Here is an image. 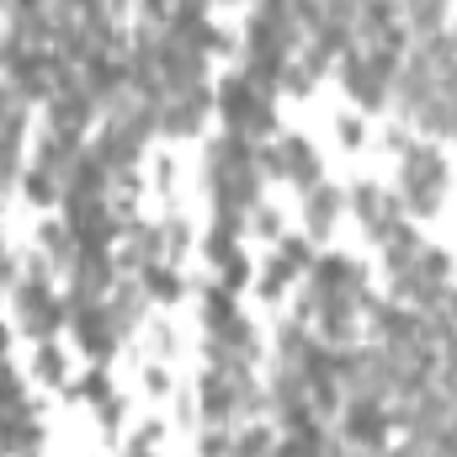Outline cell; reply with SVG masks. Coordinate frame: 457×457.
Listing matches in <instances>:
<instances>
[{
	"mask_svg": "<svg viewBox=\"0 0 457 457\" xmlns=\"http://www.w3.org/2000/svg\"><path fill=\"white\" fill-rule=\"evenodd\" d=\"M255 160H261L277 181H293V187H303V192L320 181V154H314V144H309L303 133H282V138L266 144Z\"/></svg>",
	"mask_w": 457,
	"mask_h": 457,
	"instance_id": "6",
	"label": "cell"
},
{
	"mask_svg": "<svg viewBox=\"0 0 457 457\" xmlns=\"http://www.w3.org/2000/svg\"><path fill=\"white\" fill-rule=\"evenodd\" d=\"M138 287H144V298H154V303H170V298H181V277H176L165 261H149V266H138Z\"/></svg>",
	"mask_w": 457,
	"mask_h": 457,
	"instance_id": "15",
	"label": "cell"
},
{
	"mask_svg": "<svg viewBox=\"0 0 457 457\" xmlns=\"http://www.w3.org/2000/svg\"><path fill=\"white\" fill-rule=\"evenodd\" d=\"M21 192H27L37 208H54V203L64 197V176H59V170H48V165H32V170L21 176Z\"/></svg>",
	"mask_w": 457,
	"mask_h": 457,
	"instance_id": "17",
	"label": "cell"
},
{
	"mask_svg": "<svg viewBox=\"0 0 457 457\" xmlns=\"http://www.w3.org/2000/svg\"><path fill=\"white\" fill-rule=\"evenodd\" d=\"M70 325H75V336L91 356H107L122 336L112 320V303H102V298H70Z\"/></svg>",
	"mask_w": 457,
	"mask_h": 457,
	"instance_id": "9",
	"label": "cell"
},
{
	"mask_svg": "<svg viewBox=\"0 0 457 457\" xmlns=\"http://www.w3.org/2000/svg\"><path fill=\"white\" fill-rule=\"evenodd\" d=\"M341 213H345V192H341V187L314 181V187L303 192V224H309V234H330Z\"/></svg>",
	"mask_w": 457,
	"mask_h": 457,
	"instance_id": "13",
	"label": "cell"
},
{
	"mask_svg": "<svg viewBox=\"0 0 457 457\" xmlns=\"http://www.w3.org/2000/svg\"><path fill=\"white\" fill-rule=\"evenodd\" d=\"M0 351H5V325H0Z\"/></svg>",
	"mask_w": 457,
	"mask_h": 457,
	"instance_id": "30",
	"label": "cell"
},
{
	"mask_svg": "<svg viewBox=\"0 0 457 457\" xmlns=\"http://www.w3.org/2000/svg\"><path fill=\"white\" fill-rule=\"evenodd\" d=\"M394 75H399V54H383V48H367V54L351 48L345 64H341L345 96L356 107H367V112H378V107L394 102Z\"/></svg>",
	"mask_w": 457,
	"mask_h": 457,
	"instance_id": "2",
	"label": "cell"
},
{
	"mask_svg": "<svg viewBox=\"0 0 457 457\" xmlns=\"http://www.w3.org/2000/svg\"><path fill=\"white\" fill-rule=\"evenodd\" d=\"M86 91H91L102 107H112L117 96H128V64L112 59L107 48H96V54L86 59Z\"/></svg>",
	"mask_w": 457,
	"mask_h": 457,
	"instance_id": "12",
	"label": "cell"
},
{
	"mask_svg": "<svg viewBox=\"0 0 457 457\" xmlns=\"http://www.w3.org/2000/svg\"><path fill=\"white\" fill-rule=\"evenodd\" d=\"M277 453V442H271V431H261V426H250V431H239L234 442H228V457H271Z\"/></svg>",
	"mask_w": 457,
	"mask_h": 457,
	"instance_id": "20",
	"label": "cell"
},
{
	"mask_svg": "<svg viewBox=\"0 0 457 457\" xmlns=\"http://www.w3.org/2000/svg\"><path fill=\"white\" fill-rule=\"evenodd\" d=\"M345 208L356 213V224L367 228L378 245L394 234V224H399V197L388 192V187H378V181H356V192L345 197Z\"/></svg>",
	"mask_w": 457,
	"mask_h": 457,
	"instance_id": "8",
	"label": "cell"
},
{
	"mask_svg": "<svg viewBox=\"0 0 457 457\" xmlns=\"http://www.w3.org/2000/svg\"><path fill=\"white\" fill-rule=\"evenodd\" d=\"M43 250L54 261H80V245H75V228L70 224H43Z\"/></svg>",
	"mask_w": 457,
	"mask_h": 457,
	"instance_id": "19",
	"label": "cell"
},
{
	"mask_svg": "<svg viewBox=\"0 0 457 457\" xmlns=\"http://www.w3.org/2000/svg\"><path fill=\"white\" fill-rule=\"evenodd\" d=\"M367 0H325V16H341V21H356V11H361Z\"/></svg>",
	"mask_w": 457,
	"mask_h": 457,
	"instance_id": "25",
	"label": "cell"
},
{
	"mask_svg": "<svg viewBox=\"0 0 457 457\" xmlns=\"http://www.w3.org/2000/svg\"><path fill=\"white\" fill-rule=\"evenodd\" d=\"M383 250H388V271H394V266H410V261L426 250V239H420V228H415V224H404V219H399L394 234L383 239Z\"/></svg>",
	"mask_w": 457,
	"mask_h": 457,
	"instance_id": "18",
	"label": "cell"
},
{
	"mask_svg": "<svg viewBox=\"0 0 457 457\" xmlns=\"http://www.w3.org/2000/svg\"><path fill=\"white\" fill-rule=\"evenodd\" d=\"M219 112L234 133H250V138H266L271 128H277V117H271V96H261L245 75L239 80H228L224 91H219Z\"/></svg>",
	"mask_w": 457,
	"mask_h": 457,
	"instance_id": "5",
	"label": "cell"
},
{
	"mask_svg": "<svg viewBox=\"0 0 457 457\" xmlns=\"http://www.w3.org/2000/svg\"><path fill=\"white\" fill-rule=\"evenodd\" d=\"M330 298H367L356 261H345V255H320V261H309V303H330Z\"/></svg>",
	"mask_w": 457,
	"mask_h": 457,
	"instance_id": "7",
	"label": "cell"
},
{
	"mask_svg": "<svg viewBox=\"0 0 457 457\" xmlns=\"http://www.w3.org/2000/svg\"><path fill=\"white\" fill-rule=\"evenodd\" d=\"M203 117H208V91L192 86V91H181V96H170L160 107V133L165 138H192L203 128Z\"/></svg>",
	"mask_w": 457,
	"mask_h": 457,
	"instance_id": "11",
	"label": "cell"
},
{
	"mask_svg": "<svg viewBox=\"0 0 457 457\" xmlns=\"http://www.w3.org/2000/svg\"><path fill=\"white\" fill-rule=\"evenodd\" d=\"M399 11L410 16V32L415 37H431L447 27V0H399Z\"/></svg>",
	"mask_w": 457,
	"mask_h": 457,
	"instance_id": "16",
	"label": "cell"
},
{
	"mask_svg": "<svg viewBox=\"0 0 457 457\" xmlns=\"http://www.w3.org/2000/svg\"><path fill=\"white\" fill-rule=\"evenodd\" d=\"M447 197V160L431 138H404L399 149V208L415 219H431Z\"/></svg>",
	"mask_w": 457,
	"mask_h": 457,
	"instance_id": "1",
	"label": "cell"
},
{
	"mask_svg": "<svg viewBox=\"0 0 457 457\" xmlns=\"http://www.w3.org/2000/svg\"><path fill=\"white\" fill-rule=\"evenodd\" d=\"M336 133H341L345 149H356V144H361V122H356V117H341V122H336Z\"/></svg>",
	"mask_w": 457,
	"mask_h": 457,
	"instance_id": "26",
	"label": "cell"
},
{
	"mask_svg": "<svg viewBox=\"0 0 457 457\" xmlns=\"http://www.w3.org/2000/svg\"><path fill=\"white\" fill-rule=\"evenodd\" d=\"M16 176H21V170H16V144H11V138H0V192H5V187H16Z\"/></svg>",
	"mask_w": 457,
	"mask_h": 457,
	"instance_id": "23",
	"label": "cell"
},
{
	"mask_svg": "<svg viewBox=\"0 0 457 457\" xmlns=\"http://www.w3.org/2000/svg\"><path fill=\"white\" fill-rule=\"evenodd\" d=\"M203 314H208V336H224L228 320H234L239 309H234V298H224V287H213V293H208V303H203Z\"/></svg>",
	"mask_w": 457,
	"mask_h": 457,
	"instance_id": "21",
	"label": "cell"
},
{
	"mask_svg": "<svg viewBox=\"0 0 457 457\" xmlns=\"http://www.w3.org/2000/svg\"><path fill=\"white\" fill-rule=\"evenodd\" d=\"M16 314H21V325H27L32 336H54V330L70 320V298H59V293L48 287L43 261H32V271L16 282Z\"/></svg>",
	"mask_w": 457,
	"mask_h": 457,
	"instance_id": "3",
	"label": "cell"
},
{
	"mask_svg": "<svg viewBox=\"0 0 457 457\" xmlns=\"http://www.w3.org/2000/svg\"><path fill=\"white\" fill-rule=\"evenodd\" d=\"M203 453H208V457H228V436H224V431H208Z\"/></svg>",
	"mask_w": 457,
	"mask_h": 457,
	"instance_id": "28",
	"label": "cell"
},
{
	"mask_svg": "<svg viewBox=\"0 0 457 457\" xmlns=\"http://www.w3.org/2000/svg\"><path fill=\"white\" fill-rule=\"evenodd\" d=\"M122 457H154V453H149V447H144V436H138V442H133V447H128Z\"/></svg>",
	"mask_w": 457,
	"mask_h": 457,
	"instance_id": "29",
	"label": "cell"
},
{
	"mask_svg": "<svg viewBox=\"0 0 457 457\" xmlns=\"http://www.w3.org/2000/svg\"><path fill=\"white\" fill-rule=\"evenodd\" d=\"M154 70H160V80H165V91L170 96H181V91H192V86H203V54L197 48H187L181 37H160L154 43Z\"/></svg>",
	"mask_w": 457,
	"mask_h": 457,
	"instance_id": "10",
	"label": "cell"
},
{
	"mask_svg": "<svg viewBox=\"0 0 457 457\" xmlns=\"http://www.w3.org/2000/svg\"><path fill=\"white\" fill-rule=\"evenodd\" d=\"M54 128H64V133H86L91 128V117H96V96L86 91V86H70V91H54Z\"/></svg>",
	"mask_w": 457,
	"mask_h": 457,
	"instance_id": "14",
	"label": "cell"
},
{
	"mask_svg": "<svg viewBox=\"0 0 457 457\" xmlns=\"http://www.w3.org/2000/svg\"><path fill=\"white\" fill-rule=\"evenodd\" d=\"M37 372H43L48 383H59V378H64V356H59L54 345H43V351H37Z\"/></svg>",
	"mask_w": 457,
	"mask_h": 457,
	"instance_id": "24",
	"label": "cell"
},
{
	"mask_svg": "<svg viewBox=\"0 0 457 457\" xmlns=\"http://www.w3.org/2000/svg\"><path fill=\"white\" fill-rule=\"evenodd\" d=\"M309 86H314V70L298 59V70H287V91H309Z\"/></svg>",
	"mask_w": 457,
	"mask_h": 457,
	"instance_id": "27",
	"label": "cell"
},
{
	"mask_svg": "<svg viewBox=\"0 0 457 457\" xmlns=\"http://www.w3.org/2000/svg\"><path fill=\"white\" fill-rule=\"evenodd\" d=\"M341 431L351 447L361 453H388V431H394V410L383 404V394H351L341 410Z\"/></svg>",
	"mask_w": 457,
	"mask_h": 457,
	"instance_id": "4",
	"label": "cell"
},
{
	"mask_svg": "<svg viewBox=\"0 0 457 457\" xmlns=\"http://www.w3.org/2000/svg\"><path fill=\"white\" fill-rule=\"evenodd\" d=\"M0 404H5V410H27V404H21V378H16L11 361H0Z\"/></svg>",
	"mask_w": 457,
	"mask_h": 457,
	"instance_id": "22",
	"label": "cell"
}]
</instances>
